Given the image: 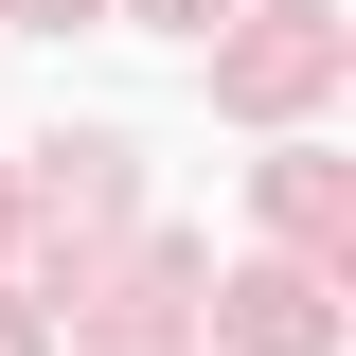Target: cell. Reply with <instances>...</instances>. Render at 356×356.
Segmentation results:
<instances>
[{
	"instance_id": "cell-1",
	"label": "cell",
	"mask_w": 356,
	"mask_h": 356,
	"mask_svg": "<svg viewBox=\"0 0 356 356\" xmlns=\"http://www.w3.org/2000/svg\"><path fill=\"white\" fill-rule=\"evenodd\" d=\"M321 72H339V18H321V0H267V36H232V54H214L232 107H303Z\"/></svg>"
},
{
	"instance_id": "cell-2",
	"label": "cell",
	"mask_w": 356,
	"mask_h": 356,
	"mask_svg": "<svg viewBox=\"0 0 356 356\" xmlns=\"http://www.w3.org/2000/svg\"><path fill=\"white\" fill-rule=\"evenodd\" d=\"M214 339L232 356H321V339H339V321H321V267H250V285L214 303Z\"/></svg>"
},
{
	"instance_id": "cell-3",
	"label": "cell",
	"mask_w": 356,
	"mask_h": 356,
	"mask_svg": "<svg viewBox=\"0 0 356 356\" xmlns=\"http://www.w3.org/2000/svg\"><path fill=\"white\" fill-rule=\"evenodd\" d=\"M125 18H161V36H214V18H232V0H125Z\"/></svg>"
},
{
	"instance_id": "cell-4",
	"label": "cell",
	"mask_w": 356,
	"mask_h": 356,
	"mask_svg": "<svg viewBox=\"0 0 356 356\" xmlns=\"http://www.w3.org/2000/svg\"><path fill=\"white\" fill-rule=\"evenodd\" d=\"M18 18H54V36H72V18H89V0H18Z\"/></svg>"
},
{
	"instance_id": "cell-5",
	"label": "cell",
	"mask_w": 356,
	"mask_h": 356,
	"mask_svg": "<svg viewBox=\"0 0 356 356\" xmlns=\"http://www.w3.org/2000/svg\"><path fill=\"white\" fill-rule=\"evenodd\" d=\"M0 356H36V321H18V303H0Z\"/></svg>"
}]
</instances>
